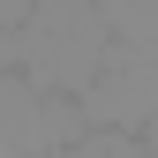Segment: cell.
I'll return each instance as SVG.
<instances>
[{
	"label": "cell",
	"mask_w": 158,
	"mask_h": 158,
	"mask_svg": "<svg viewBox=\"0 0 158 158\" xmlns=\"http://www.w3.org/2000/svg\"><path fill=\"white\" fill-rule=\"evenodd\" d=\"M106 15L98 8H68V0H53V8H30L23 23L0 38V60L8 75H23L38 83L45 98H83L98 60H106Z\"/></svg>",
	"instance_id": "cell-1"
},
{
	"label": "cell",
	"mask_w": 158,
	"mask_h": 158,
	"mask_svg": "<svg viewBox=\"0 0 158 158\" xmlns=\"http://www.w3.org/2000/svg\"><path fill=\"white\" fill-rule=\"evenodd\" d=\"M83 128H106V135H143L158 128V53H128V45H106L90 90L75 98Z\"/></svg>",
	"instance_id": "cell-2"
}]
</instances>
